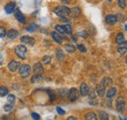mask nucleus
Instances as JSON below:
<instances>
[{"label":"nucleus","mask_w":127,"mask_h":120,"mask_svg":"<svg viewBox=\"0 0 127 120\" xmlns=\"http://www.w3.org/2000/svg\"><path fill=\"white\" fill-rule=\"evenodd\" d=\"M7 35V31L4 27H0V38H4Z\"/></svg>","instance_id":"32"},{"label":"nucleus","mask_w":127,"mask_h":120,"mask_svg":"<svg viewBox=\"0 0 127 120\" xmlns=\"http://www.w3.org/2000/svg\"><path fill=\"white\" fill-rule=\"evenodd\" d=\"M60 20L62 21V22H64V23H69L70 21H69V19L67 18V17H61L60 18Z\"/></svg>","instance_id":"40"},{"label":"nucleus","mask_w":127,"mask_h":120,"mask_svg":"<svg viewBox=\"0 0 127 120\" xmlns=\"http://www.w3.org/2000/svg\"><path fill=\"white\" fill-rule=\"evenodd\" d=\"M67 96H68L69 101L74 102V101H76V100L78 99V97H79V92H78L77 89H75V88H71L70 90L68 91Z\"/></svg>","instance_id":"5"},{"label":"nucleus","mask_w":127,"mask_h":120,"mask_svg":"<svg viewBox=\"0 0 127 120\" xmlns=\"http://www.w3.org/2000/svg\"><path fill=\"white\" fill-rule=\"evenodd\" d=\"M100 120H109V115L105 111H100Z\"/></svg>","instance_id":"31"},{"label":"nucleus","mask_w":127,"mask_h":120,"mask_svg":"<svg viewBox=\"0 0 127 120\" xmlns=\"http://www.w3.org/2000/svg\"><path fill=\"white\" fill-rule=\"evenodd\" d=\"M15 18H16L20 23L26 24V17H25V15H24L19 9H16V10H15Z\"/></svg>","instance_id":"12"},{"label":"nucleus","mask_w":127,"mask_h":120,"mask_svg":"<svg viewBox=\"0 0 127 120\" xmlns=\"http://www.w3.org/2000/svg\"><path fill=\"white\" fill-rule=\"evenodd\" d=\"M42 80H43V78L40 74H34L32 77V83H38V82H41Z\"/></svg>","instance_id":"22"},{"label":"nucleus","mask_w":127,"mask_h":120,"mask_svg":"<svg viewBox=\"0 0 127 120\" xmlns=\"http://www.w3.org/2000/svg\"><path fill=\"white\" fill-rule=\"evenodd\" d=\"M49 97H50V101L53 102L56 99V94L54 91H49Z\"/></svg>","instance_id":"34"},{"label":"nucleus","mask_w":127,"mask_h":120,"mask_svg":"<svg viewBox=\"0 0 127 120\" xmlns=\"http://www.w3.org/2000/svg\"><path fill=\"white\" fill-rule=\"evenodd\" d=\"M85 119L86 120H98L97 119V115L94 112H88L85 115Z\"/></svg>","instance_id":"25"},{"label":"nucleus","mask_w":127,"mask_h":120,"mask_svg":"<svg viewBox=\"0 0 127 120\" xmlns=\"http://www.w3.org/2000/svg\"><path fill=\"white\" fill-rule=\"evenodd\" d=\"M56 57L59 60H63L64 59V55L63 51L61 49H57L56 50Z\"/></svg>","instance_id":"24"},{"label":"nucleus","mask_w":127,"mask_h":120,"mask_svg":"<svg viewBox=\"0 0 127 120\" xmlns=\"http://www.w3.org/2000/svg\"><path fill=\"white\" fill-rule=\"evenodd\" d=\"M21 42L26 44V45H30V46H33L34 45V39L31 37V36H28V35H24L21 37Z\"/></svg>","instance_id":"8"},{"label":"nucleus","mask_w":127,"mask_h":120,"mask_svg":"<svg viewBox=\"0 0 127 120\" xmlns=\"http://www.w3.org/2000/svg\"><path fill=\"white\" fill-rule=\"evenodd\" d=\"M19 35V31L16 30H10L7 31V36L9 39H15Z\"/></svg>","instance_id":"17"},{"label":"nucleus","mask_w":127,"mask_h":120,"mask_svg":"<svg viewBox=\"0 0 127 120\" xmlns=\"http://www.w3.org/2000/svg\"><path fill=\"white\" fill-rule=\"evenodd\" d=\"M12 105H10V104H9V105H4V110H5V111H10V110L12 109V107H13Z\"/></svg>","instance_id":"38"},{"label":"nucleus","mask_w":127,"mask_h":120,"mask_svg":"<svg viewBox=\"0 0 127 120\" xmlns=\"http://www.w3.org/2000/svg\"><path fill=\"white\" fill-rule=\"evenodd\" d=\"M102 84H103L105 87L111 86V84H112V80H111V78H110V77H105V78L103 79V81H102Z\"/></svg>","instance_id":"23"},{"label":"nucleus","mask_w":127,"mask_h":120,"mask_svg":"<svg viewBox=\"0 0 127 120\" xmlns=\"http://www.w3.org/2000/svg\"><path fill=\"white\" fill-rule=\"evenodd\" d=\"M61 1H62L63 3H64V4H69L71 0H61Z\"/></svg>","instance_id":"41"},{"label":"nucleus","mask_w":127,"mask_h":120,"mask_svg":"<svg viewBox=\"0 0 127 120\" xmlns=\"http://www.w3.org/2000/svg\"><path fill=\"white\" fill-rule=\"evenodd\" d=\"M20 75L23 77V78H26L28 76H30L31 72H32V67L31 65L29 64H23L20 66Z\"/></svg>","instance_id":"3"},{"label":"nucleus","mask_w":127,"mask_h":120,"mask_svg":"<svg viewBox=\"0 0 127 120\" xmlns=\"http://www.w3.org/2000/svg\"><path fill=\"white\" fill-rule=\"evenodd\" d=\"M27 52L28 50L25 45H18L15 48V54L22 60H25L27 58Z\"/></svg>","instance_id":"2"},{"label":"nucleus","mask_w":127,"mask_h":120,"mask_svg":"<svg viewBox=\"0 0 127 120\" xmlns=\"http://www.w3.org/2000/svg\"><path fill=\"white\" fill-rule=\"evenodd\" d=\"M76 48L79 50L81 53H85L86 52V48L84 47V45H82V44H79V45L76 46Z\"/></svg>","instance_id":"35"},{"label":"nucleus","mask_w":127,"mask_h":120,"mask_svg":"<svg viewBox=\"0 0 127 120\" xmlns=\"http://www.w3.org/2000/svg\"><path fill=\"white\" fill-rule=\"evenodd\" d=\"M0 59H2V57H1V55H0Z\"/></svg>","instance_id":"44"},{"label":"nucleus","mask_w":127,"mask_h":120,"mask_svg":"<svg viewBox=\"0 0 127 120\" xmlns=\"http://www.w3.org/2000/svg\"><path fill=\"white\" fill-rule=\"evenodd\" d=\"M125 30H127V26L125 27Z\"/></svg>","instance_id":"43"},{"label":"nucleus","mask_w":127,"mask_h":120,"mask_svg":"<svg viewBox=\"0 0 127 120\" xmlns=\"http://www.w3.org/2000/svg\"><path fill=\"white\" fill-rule=\"evenodd\" d=\"M106 23L108 25H115L117 23V17L113 14L107 15L106 16Z\"/></svg>","instance_id":"11"},{"label":"nucleus","mask_w":127,"mask_h":120,"mask_svg":"<svg viewBox=\"0 0 127 120\" xmlns=\"http://www.w3.org/2000/svg\"><path fill=\"white\" fill-rule=\"evenodd\" d=\"M4 9H5V12H6L7 14H12V13H14L15 10H16V4H15V2H9V3H7Z\"/></svg>","instance_id":"9"},{"label":"nucleus","mask_w":127,"mask_h":120,"mask_svg":"<svg viewBox=\"0 0 127 120\" xmlns=\"http://www.w3.org/2000/svg\"><path fill=\"white\" fill-rule=\"evenodd\" d=\"M20 68V61H18L16 60H11L8 64V69L11 71V72H15L18 69Z\"/></svg>","instance_id":"6"},{"label":"nucleus","mask_w":127,"mask_h":120,"mask_svg":"<svg viewBox=\"0 0 127 120\" xmlns=\"http://www.w3.org/2000/svg\"><path fill=\"white\" fill-rule=\"evenodd\" d=\"M115 107H116V110L120 113L124 112L125 110V100L124 98L122 97H118L116 99V103H115Z\"/></svg>","instance_id":"4"},{"label":"nucleus","mask_w":127,"mask_h":120,"mask_svg":"<svg viewBox=\"0 0 127 120\" xmlns=\"http://www.w3.org/2000/svg\"><path fill=\"white\" fill-rule=\"evenodd\" d=\"M66 120H77V119H76L75 117H73V116H69Z\"/></svg>","instance_id":"42"},{"label":"nucleus","mask_w":127,"mask_h":120,"mask_svg":"<svg viewBox=\"0 0 127 120\" xmlns=\"http://www.w3.org/2000/svg\"><path fill=\"white\" fill-rule=\"evenodd\" d=\"M77 35H78V36H81V37H83V38H86V37H87V33H86L85 31H80V32H78Z\"/></svg>","instance_id":"39"},{"label":"nucleus","mask_w":127,"mask_h":120,"mask_svg":"<svg viewBox=\"0 0 127 120\" xmlns=\"http://www.w3.org/2000/svg\"><path fill=\"white\" fill-rule=\"evenodd\" d=\"M51 35H52L53 40H54L56 43H58V44H62V42H63V37L61 36V34H59L57 31H53V32L51 33Z\"/></svg>","instance_id":"14"},{"label":"nucleus","mask_w":127,"mask_h":120,"mask_svg":"<svg viewBox=\"0 0 127 120\" xmlns=\"http://www.w3.org/2000/svg\"><path fill=\"white\" fill-rule=\"evenodd\" d=\"M117 52L120 54V55H125L127 52V43L124 42L122 44H119V46L117 47Z\"/></svg>","instance_id":"16"},{"label":"nucleus","mask_w":127,"mask_h":120,"mask_svg":"<svg viewBox=\"0 0 127 120\" xmlns=\"http://www.w3.org/2000/svg\"><path fill=\"white\" fill-rule=\"evenodd\" d=\"M7 101L9 102L10 105H13V104L15 103V101H16V97H15L14 95L10 94V95H8V97H7Z\"/></svg>","instance_id":"29"},{"label":"nucleus","mask_w":127,"mask_h":120,"mask_svg":"<svg viewBox=\"0 0 127 120\" xmlns=\"http://www.w3.org/2000/svg\"><path fill=\"white\" fill-rule=\"evenodd\" d=\"M96 94L99 97H103V96L106 95V87L102 83L97 84V86H96Z\"/></svg>","instance_id":"10"},{"label":"nucleus","mask_w":127,"mask_h":120,"mask_svg":"<svg viewBox=\"0 0 127 120\" xmlns=\"http://www.w3.org/2000/svg\"><path fill=\"white\" fill-rule=\"evenodd\" d=\"M115 42H116L118 45H119V44L124 43V42H125L124 34H123V33H121V32H119V33L116 35V37H115Z\"/></svg>","instance_id":"19"},{"label":"nucleus","mask_w":127,"mask_h":120,"mask_svg":"<svg viewBox=\"0 0 127 120\" xmlns=\"http://www.w3.org/2000/svg\"><path fill=\"white\" fill-rule=\"evenodd\" d=\"M57 112H58L60 115H64V114L65 113V112H64V110L62 107H60V106H58V107H57Z\"/></svg>","instance_id":"37"},{"label":"nucleus","mask_w":127,"mask_h":120,"mask_svg":"<svg viewBox=\"0 0 127 120\" xmlns=\"http://www.w3.org/2000/svg\"><path fill=\"white\" fill-rule=\"evenodd\" d=\"M51 60H52V57H51V56H48V55L44 56V57L42 58V62L45 63V64H49V63L51 62Z\"/></svg>","instance_id":"28"},{"label":"nucleus","mask_w":127,"mask_h":120,"mask_svg":"<svg viewBox=\"0 0 127 120\" xmlns=\"http://www.w3.org/2000/svg\"><path fill=\"white\" fill-rule=\"evenodd\" d=\"M117 1V4L118 6L121 8V9H124L126 7V0H116Z\"/></svg>","instance_id":"33"},{"label":"nucleus","mask_w":127,"mask_h":120,"mask_svg":"<svg viewBox=\"0 0 127 120\" xmlns=\"http://www.w3.org/2000/svg\"><path fill=\"white\" fill-rule=\"evenodd\" d=\"M55 30L59 33V34H65V31L64 29V26H60V25H57L55 27Z\"/></svg>","instance_id":"26"},{"label":"nucleus","mask_w":127,"mask_h":120,"mask_svg":"<svg viewBox=\"0 0 127 120\" xmlns=\"http://www.w3.org/2000/svg\"><path fill=\"white\" fill-rule=\"evenodd\" d=\"M64 49H65V51L68 54H73L75 52L76 47L74 45H72V44H70V43H67V44H65V46H64Z\"/></svg>","instance_id":"20"},{"label":"nucleus","mask_w":127,"mask_h":120,"mask_svg":"<svg viewBox=\"0 0 127 120\" xmlns=\"http://www.w3.org/2000/svg\"><path fill=\"white\" fill-rule=\"evenodd\" d=\"M37 29H38V26H37L36 24L32 23V24H31V25L27 28V30L30 31V32H33V31H35V30H37Z\"/></svg>","instance_id":"27"},{"label":"nucleus","mask_w":127,"mask_h":120,"mask_svg":"<svg viewBox=\"0 0 127 120\" xmlns=\"http://www.w3.org/2000/svg\"><path fill=\"white\" fill-rule=\"evenodd\" d=\"M70 16L72 17V18H78L81 14V10H80L79 7H77V6H75V7H73L71 10H70Z\"/></svg>","instance_id":"15"},{"label":"nucleus","mask_w":127,"mask_h":120,"mask_svg":"<svg viewBox=\"0 0 127 120\" xmlns=\"http://www.w3.org/2000/svg\"><path fill=\"white\" fill-rule=\"evenodd\" d=\"M32 117L34 120H39L40 119V115L38 113H35V112H32Z\"/></svg>","instance_id":"36"},{"label":"nucleus","mask_w":127,"mask_h":120,"mask_svg":"<svg viewBox=\"0 0 127 120\" xmlns=\"http://www.w3.org/2000/svg\"><path fill=\"white\" fill-rule=\"evenodd\" d=\"M126 62H127V57H126Z\"/></svg>","instance_id":"46"},{"label":"nucleus","mask_w":127,"mask_h":120,"mask_svg":"<svg viewBox=\"0 0 127 120\" xmlns=\"http://www.w3.org/2000/svg\"><path fill=\"white\" fill-rule=\"evenodd\" d=\"M8 94H9V90L6 86H0V97L8 96Z\"/></svg>","instance_id":"21"},{"label":"nucleus","mask_w":127,"mask_h":120,"mask_svg":"<svg viewBox=\"0 0 127 120\" xmlns=\"http://www.w3.org/2000/svg\"><path fill=\"white\" fill-rule=\"evenodd\" d=\"M109 1H110V2H111V1H112V0H109Z\"/></svg>","instance_id":"45"},{"label":"nucleus","mask_w":127,"mask_h":120,"mask_svg":"<svg viewBox=\"0 0 127 120\" xmlns=\"http://www.w3.org/2000/svg\"><path fill=\"white\" fill-rule=\"evenodd\" d=\"M33 72L34 74H42L44 72V68H43V65L41 62H35L33 64Z\"/></svg>","instance_id":"7"},{"label":"nucleus","mask_w":127,"mask_h":120,"mask_svg":"<svg viewBox=\"0 0 127 120\" xmlns=\"http://www.w3.org/2000/svg\"><path fill=\"white\" fill-rule=\"evenodd\" d=\"M116 92H117V90H116L115 87H111V88H110L109 90L106 92V96H107L108 99H111V98H113L115 96Z\"/></svg>","instance_id":"18"},{"label":"nucleus","mask_w":127,"mask_h":120,"mask_svg":"<svg viewBox=\"0 0 127 120\" xmlns=\"http://www.w3.org/2000/svg\"><path fill=\"white\" fill-rule=\"evenodd\" d=\"M54 13L57 16L61 17H67L70 13V9L65 5H59L54 8Z\"/></svg>","instance_id":"1"},{"label":"nucleus","mask_w":127,"mask_h":120,"mask_svg":"<svg viewBox=\"0 0 127 120\" xmlns=\"http://www.w3.org/2000/svg\"><path fill=\"white\" fill-rule=\"evenodd\" d=\"M89 86L86 84V83H82L81 85H80V95L81 96H83V97H85V96H88V94H89Z\"/></svg>","instance_id":"13"},{"label":"nucleus","mask_w":127,"mask_h":120,"mask_svg":"<svg viewBox=\"0 0 127 120\" xmlns=\"http://www.w3.org/2000/svg\"><path fill=\"white\" fill-rule=\"evenodd\" d=\"M64 29L65 33H67V34H71L72 33V29H71V26L70 25H68V24L64 25Z\"/></svg>","instance_id":"30"}]
</instances>
